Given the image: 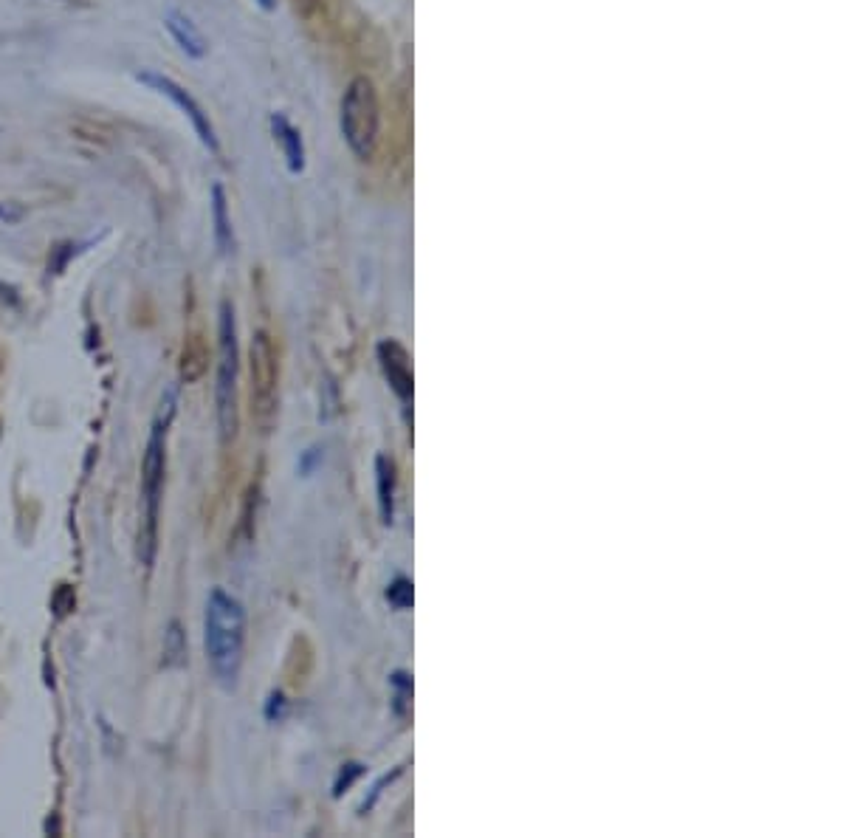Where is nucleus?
<instances>
[{"label": "nucleus", "mask_w": 846, "mask_h": 838, "mask_svg": "<svg viewBox=\"0 0 846 838\" xmlns=\"http://www.w3.org/2000/svg\"><path fill=\"white\" fill-rule=\"evenodd\" d=\"M285 714H288V700H285V695H282V692H271L266 700V720L268 723H280V720H285Z\"/></svg>", "instance_id": "f3484780"}, {"label": "nucleus", "mask_w": 846, "mask_h": 838, "mask_svg": "<svg viewBox=\"0 0 846 838\" xmlns=\"http://www.w3.org/2000/svg\"><path fill=\"white\" fill-rule=\"evenodd\" d=\"M164 26H167V32L173 34V40L178 43V46L184 48V54H189V57H195V60H201L206 54V40L204 34L198 32V26L189 20L184 12H178V9H170L167 12V17H164Z\"/></svg>", "instance_id": "1a4fd4ad"}, {"label": "nucleus", "mask_w": 846, "mask_h": 838, "mask_svg": "<svg viewBox=\"0 0 846 838\" xmlns=\"http://www.w3.org/2000/svg\"><path fill=\"white\" fill-rule=\"evenodd\" d=\"M161 664L167 669H178L187 664V633L181 627V621H170L164 630V647H161Z\"/></svg>", "instance_id": "ddd939ff"}, {"label": "nucleus", "mask_w": 846, "mask_h": 838, "mask_svg": "<svg viewBox=\"0 0 846 838\" xmlns=\"http://www.w3.org/2000/svg\"><path fill=\"white\" fill-rule=\"evenodd\" d=\"M260 3V9H266V12H274L277 9V0H257Z\"/></svg>", "instance_id": "aec40b11"}, {"label": "nucleus", "mask_w": 846, "mask_h": 838, "mask_svg": "<svg viewBox=\"0 0 846 838\" xmlns=\"http://www.w3.org/2000/svg\"><path fill=\"white\" fill-rule=\"evenodd\" d=\"M204 641L215 680L223 689H235L246 652V607L223 587H215L206 599Z\"/></svg>", "instance_id": "f03ea898"}, {"label": "nucleus", "mask_w": 846, "mask_h": 838, "mask_svg": "<svg viewBox=\"0 0 846 838\" xmlns=\"http://www.w3.org/2000/svg\"><path fill=\"white\" fill-rule=\"evenodd\" d=\"M0 221L3 223H17L20 221V209L9 204H0Z\"/></svg>", "instance_id": "6ab92c4d"}, {"label": "nucleus", "mask_w": 846, "mask_h": 838, "mask_svg": "<svg viewBox=\"0 0 846 838\" xmlns=\"http://www.w3.org/2000/svg\"><path fill=\"white\" fill-rule=\"evenodd\" d=\"M376 486L381 522L390 525L392 517H395V463L387 455H378L376 458Z\"/></svg>", "instance_id": "f8f14e48"}, {"label": "nucleus", "mask_w": 846, "mask_h": 838, "mask_svg": "<svg viewBox=\"0 0 846 838\" xmlns=\"http://www.w3.org/2000/svg\"><path fill=\"white\" fill-rule=\"evenodd\" d=\"M74 590L68 585H63L60 590H57V596H54V610H57V616H68L71 610H74Z\"/></svg>", "instance_id": "a211bd4d"}, {"label": "nucleus", "mask_w": 846, "mask_h": 838, "mask_svg": "<svg viewBox=\"0 0 846 838\" xmlns=\"http://www.w3.org/2000/svg\"><path fill=\"white\" fill-rule=\"evenodd\" d=\"M136 80L144 82L147 88H153V91H158L161 96H167L175 108H178V111L184 113L189 122H192V127H195V133H198V139H201V144H204L206 150H209V153H218L220 144H218V136H215V127H212V122H209V116L204 113V108L198 105V99L189 94L187 88H181L178 82L170 80V77H164V74H156V71H141Z\"/></svg>", "instance_id": "423d86ee"}, {"label": "nucleus", "mask_w": 846, "mask_h": 838, "mask_svg": "<svg viewBox=\"0 0 846 838\" xmlns=\"http://www.w3.org/2000/svg\"><path fill=\"white\" fill-rule=\"evenodd\" d=\"M249 381L251 421L268 432L277 418V401H280V353L268 331H257L251 336Z\"/></svg>", "instance_id": "20e7f679"}, {"label": "nucleus", "mask_w": 846, "mask_h": 838, "mask_svg": "<svg viewBox=\"0 0 846 838\" xmlns=\"http://www.w3.org/2000/svg\"><path fill=\"white\" fill-rule=\"evenodd\" d=\"M175 390H167L158 404L156 421L150 427V438L141 460V525H139V559L144 568H153L158 554V511L161 491L167 472V429L175 418Z\"/></svg>", "instance_id": "f257e3e1"}, {"label": "nucleus", "mask_w": 846, "mask_h": 838, "mask_svg": "<svg viewBox=\"0 0 846 838\" xmlns=\"http://www.w3.org/2000/svg\"><path fill=\"white\" fill-rule=\"evenodd\" d=\"M271 133H274V142L282 147V156H285V164H288V173L299 175L305 170V144H302V133L297 127L291 125L282 113H271Z\"/></svg>", "instance_id": "6e6552de"}, {"label": "nucleus", "mask_w": 846, "mask_h": 838, "mask_svg": "<svg viewBox=\"0 0 846 838\" xmlns=\"http://www.w3.org/2000/svg\"><path fill=\"white\" fill-rule=\"evenodd\" d=\"M206 367H209V350L201 336H189L181 350V362H178V379L184 384H195L204 379Z\"/></svg>", "instance_id": "9d476101"}, {"label": "nucleus", "mask_w": 846, "mask_h": 838, "mask_svg": "<svg viewBox=\"0 0 846 838\" xmlns=\"http://www.w3.org/2000/svg\"><path fill=\"white\" fill-rule=\"evenodd\" d=\"M392 686V712L395 717L407 720L409 709H412V678L407 672H395L390 678Z\"/></svg>", "instance_id": "4468645a"}, {"label": "nucleus", "mask_w": 846, "mask_h": 838, "mask_svg": "<svg viewBox=\"0 0 846 838\" xmlns=\"http://www.w3.org/2000/svg\"><path fill=\"white\" fill-rule=\"evenodd\" d=\"M376 353L381 370H384V379L390 381V390L404 404H409L412 393H415V384H412V367H409L407 348L401 342H395V339H384V342H378Z\"/></svg>", "instance_id": "0eeeda50"}, {"label": "nucleus", "mask_w": 846, "mask_h": 838, "mask_svg": "<svg viewBox=\"0 0 846 838\" xmlns=\"http://www.w3.org/2000/svg\"><path fill=\"white\" fill-rule=\"evenodd\" d=\"M237 376H240V348H237V319L232 302H220L218 317V384H215V404H218L220 441L232 443L240 427L237 410Z\"/></svg>", "instance_id": "7ed1b4c3"}, {"label": "nucleus", "mask_w": 846, "mask_h": 838, "mask_svg": "<svg viewBox=\"0 0 846 838\" xmlns=\"http://www.w3.org/2000/svg\"><path fill=\"white\" fill-rule=\"evenodd\" d=\"M212 223H215V243L220 254L235 252V232H232V218H229V201L223 184L212 187Z\"/></svg>", "instance_id": "9b49d317"}, {"label": "nucleus", "mask_w": 846, "mask_h": 838, "mask_svg": "<svg viewBox=\"0 0 846 838\" xmlns=\"http://www.w3.org/2000/svg\"><path fill=\"white\" fill-rule=\"evenodd\" d=\"M387 601H390L395 610H409L412 601H415V590H412V582L398 576L390 587H387Z\"/></svg>", "instance_id": "2eb2a0df"}, {"label": "nucleus", "mask_w": 846, "mask_h": 838, "mask_svg": "<svg viewBox=\"0 0 846 838\" xmlns=\"http://www.w3.org/2000/svg\"><path fill=\"white\" fill-rule=\"evenodd\" d=\"M378 96L367 77H356L347 85L339 108V125L350 153L359 161H370L378 142Z\"/></svg>", "instance_id": "39448f33"}, {"label": "nucleus", "mask_w": 846, "mask_h": 838, "mask_svg": "<svg viewBox=\"0 0 846 838\" xmlns=\"http://www.w3.org/2000/svg\"><path fill=\"white\" fill-rule=\"evenodd\" d=\"M361 774H364V765H361V762H347V765H342V771H339L336 782H333V796L339 799L342 793L350 791Z\"/></svg>", "instance_id": "dca6fc26"}]
</instances>
